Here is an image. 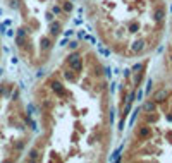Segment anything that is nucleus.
Returning a JSON list of instances; mask_svg holds the SVG:
<instances>
[{"instance_id": "5", "label": "nucleus", "mask_w": 172, "mask_h": 163, "mask_svg": "<svg viewBox=\"0 0 172 163\" xmlns=\"http://www.w3.org/2000/svg\"><path fill=\"white\" fill-rule=\"evenodd\" d=\"M171 36L167 41V46H165V52H164V67H165V72L169 76V79L172 81V21H171Z\"/></svg>"}, {"instance_id": "4", "label": "nucleus", "mask_w": 172, "mask_h": 163, "mask_svg": "<svg viewBox=\"0 0 172 163\" xmlns=\"http://www.w3.org/2000/svg\"><path fill=\"white\" fill-rule=\"evenodd\" d=\"M124 162H172V91L162 101L146 98L136 119Z\"/></svg>"}, {"instance_id": "1", "label": "nucleus", "mask_w": 172, "mask_h": 163, "mask_svg": "<svg viewBox=\"0 0 172 163\" xmlns=\"http://www.w3.org/2000/svg\"><path fill=\"white\" fill-rule=\"evenodd\" d=\"M41 134L28 162H103L112 139L105 69L88 45L72 43L35 89Z\"/></svg>"}, {"instance_id": "3", "label": "nucleus", "mask_w": 172, "mask_h": 163, "mask_svg": "<svg viewBox=\"0 0 172 163\" xmlns=\"http://www.w3.org/2000/svg\"><path fill=\"white\" fill-rule=\"evenodd\" d=\"M12 10L22 14L16 33V46L31 67H43L54 52L72 12V0H7Z\"/></svg>"}, {"instance_id": "2", "label": "nucleus", "mask_w": 172, "mask_h": 163, "mask_svg": "<svg viewBox=\"0 0 172 163\" xmlns=\"http://www.w3.org/2000/svg\"><path fill=\"white\" fill-rule=\"evenodd\" d=\"M103 45L122 58L153 52L165 29V0H81Z\"/></svg>"}]
</instances>
